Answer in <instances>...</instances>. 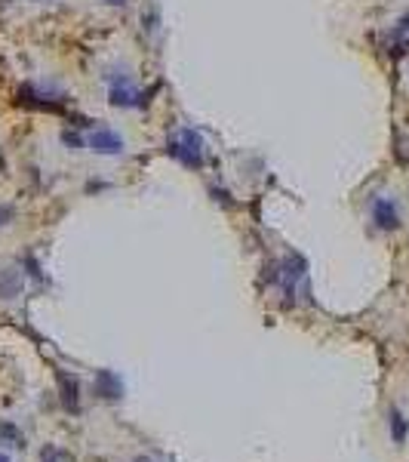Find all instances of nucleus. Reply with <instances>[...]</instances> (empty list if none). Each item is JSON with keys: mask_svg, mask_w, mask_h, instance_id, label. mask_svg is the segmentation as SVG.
<instances>
[{"mask_svg": "<svg viewBox=\"0 0 409 462\" xmlns=\"http://www.w3.org/2000/svg\"><path fill=\"white\" fill-rule=\"evenodd\" d=\"M167 154L176 158L178 163H185V167L200 170L203 167V139L194 130H178L176 136L167 142Z\"/></svg>", "mask_w": 409, "mask_h": 462, "instance_id": "obj_1", "label": "nucleus"}, {"mask_svg": "<svg viewBox=\"0 0 409 462\" xmlns=\"http://www.w3.org/2000/svg\"><path fill=\"white\" fill-rule=\"evenodd\" d=\"M108 102L114 105V108H135V105H142V96L139 90H135V83L129 81V74H117V77H108Z\"/></svg>", "mask_w": 409, "mask_h": 462, "instance_id": "obj_2", "label": "nucleus"}, {"mask_svg": "<svg viewBox=\"0 0 409 462\" xmlns=\"http://www.w3.org/2000/svg\"><path fill=\"white\" fill-rule=\"evenodd\" d=\"M86 145H90L96 154H105V158H117V154H124L126 142H124V136H120V133L108 130V126H99V130L90 133Z\"/></svg>", "mask_w": 409, "mask_h": 462, "instance_id": "obj_3", "label": "nucleus"}, {"mask_svg": "<svg viewBox=\"0 0 409 462\" xmlns=\"http://www.w3.org/2000/svg\"><path fill=\"white\" fill-rule=\"evenodd\" d=\"M372 222L382 231H397L400 229V210L391 197H376L372 201Z\"/></svg>", "mask_w": 409, "mask_h": 462, "instance_id": "obj_4", "label": "nucleus"}, {"mask_svg": "<svg viewBox=\"0 0 409 462\" xmlns=\"http://www.w3.org/2000/svg\"><path fill=\"white\" fill-rule=\"evenodd\" d=\"M92 392L102 401H120L124 397V382L114 370H96V379H92Z\"/></svg>", "mask_w": 409, "mask_h": 462, "instance_id": "obj_5", "label": "nucleus"}, {"mask_svg": "<svg viewBox=\"0 0 409 462\" xmlns=\"http://www.w3.org/2000/svg\"><path fill=\"white\" fill-rule=\"evenodd\" d=\"M19 290H22V274L16 268L0 272V299H12V296H19Z\"/></svg>", "mask_w": 409, "mask_h": 462, "instance_id": "obj_6", "label": "nucleus"}, {"mask_svg": "<svg viewBox=\"0 0 409 462\" xmlns=\"http://www.w3.org/2000/svg\"><path fill=\"white\" fill-rule=\"evenodd\" d=\"M59 388H62L65 407L77 410V379H68V373H59Z\"/></svg>", "mask_w": 409, "mask_h": 462, "instance_id": "obj_7", "label": "nucleus"}, {"mask_svg": "<svg viewBox=\"0 0 409 462\" xmlns=\"http://www.w3.org/2000/svg\"><path fill=\"white\" fill-rule=\"evenodd\" d=\"M0 438H6V440H10V447H25V438H22V435H19L16 429H12L10 422H3V425H0Z\"/></svg>", "mask_w": 409, "mask_h": 462, "instance_id": "obj_8", "label": "nucleus"}, {"mask_svg": "<svg viewBox=\"0 0 409 462\" xmlns=\"http://www.w3.org/2000/svg\"><path fill=\"white\" fill-rule=\"evenodd\" d=\"M391 431H394V440H397V444L406 438V422H403V416H400L397 410L391 413Z\"/></svg>", "mask_w": 409, "mask_h": 462, "instance_id": "obj_9", "label": "nucleus"}, {"mask_svg": "<svg viewBox=\"0 0 409 462\" xmlns=\"http://www.w3.org/2000/svg\"><path fill=\"white\" fill-rule=\"evenodd\" d=\"M62 142H65L68 148H74V151H77V148H83V139L77 136V133H68V130L62 133Z\"/></svg>", "mask_w": 409, "mask_h": 462, "instance_id": "obj_10", "label": "nucleus"}, {"mask_svg": "<svg viewBox=\"0 0 409 462\" xmlns=\"http://www.w3.org/2000/svg\"><path fill=\"white\" fill-rule=\"evenodd\" d=\"M105 3H114V6H124L126 0H105Z\"/></svg>", "mask_w": 409, "mask_h": 462, "instance_id": "obj_11", "label": "nucleus"}, {"mask_svg": "<svg viewBox=\"0 0 409 462\" xmlns=\"http://www.w3.org/2000/svg\"><path fill=\"white\" fill-rule=\"evenodd\" d=\"M0 462H10V456H3V453H0Z\"/></svg>", "mask_w": 409, "mask_h": 462, "instance_id": "obj_12", "label": "nucleus"}, {"mask_svg": "<svg viewBox=\"0 0 409 462\" xmlns=\"http://www.w3.org/2000/svg\"><path fill=\"white\" fill-rule=\"evenodd\" d=\"M34 3H47V0H34Z\"/></svg>", "mask_w": 409, "mask_h": 462, "instance_id": "obj_13", "label": "nucleus"}, {"mask_svg": "<svg viewBox=\"0 0 409 462\" xmlns=\"http://www.w3.org/2000/svg\"><path fill=\"white\" fill-rule=\"evenodd\" d=\"M135 462H151V459H135Z\"/></svg>", "mask_w": 409, "mask_h": 462, "instance_id": "obj_14", "label": "nucleus"}]
</instances>
